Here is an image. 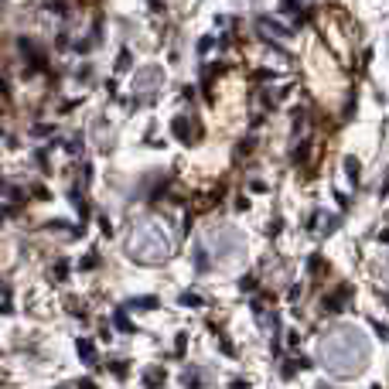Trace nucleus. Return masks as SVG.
Wrapping results in <instances>:
<instances>
[{
	"instance_id": "nucleus-12",
	"label": "nucleus",
	"mask_w": 389,
	"mask_h": 389,
	"mask_svg": "<svg viewBox=\"0 0 389 389\" xmlns=\"http://www.w3.org/2000/svg\"><path fill=\"white\" fill-rule=\"evenodd\" d=\"M178 301H181V304H188V308H202V304H205V301H202L198 294H181Z\"/></svg>"
},
{
	"instance_id": "nucleus-6",
	"label": "nucleus",
	"mask_w": 389,
	"mask_h": 389,
	"mask_svg": "<svg viewBox=\"0 0 389 389\" xmlns=\"http://www.w3.org/2000/svg\"><path fill=\"white\" fill-rule=\"evenodd\" d=\"M130 69H133V55L123 48V52L116 55V72H130Z\"/></svg>"
},
{
	"instance_id": "nucleus-26",
	"label": "nucleus",
	"mask_w": 389,
	"mask_h": 389,
	"mask_svg": "<svg viewBox=\"0 0 389 389\" xmlns=\"http://www.w3.org/2000/svg\"><path fill=\"white\" fill-rule=\"evenodd\" d=\"M379 239H383V242H389V229H386V233H383V235H379Z\"/></svg>"
},
{
	"instance_id": "nucleus-2",
	"label": "nucleus",
	"mask_w": 389,
	"mask_h": 389,
	"mask_svg": "<svg viewBox=\"0 0 389 389\" xmlns=\"http://www.w3.org/2000/svg\"><path fill=\"white\" fill-rule=\"evenodd\" d=\"M127 253H130L137 263H164L167 253H171V246H167V239L160 235L157 226H154V229H151V226H140L137 233L130 235Z\"/></svg>"
},
{
	"instance_id": "nucleus-22",
	"label": "nucleus",
	"mask_w": 389,
	"mask_h": 389,
	"mask_svg": "<svg viewBox=\"0 0 389 389\" xmlns=\"http://www.w3.org/2000/svg\"><path fill=\"white\" fill-rule=\"evenodd\" d=\"M239 290H253V277H242L239 280Z\"/></svg>"
},
{
	"instance_id": "nucleus-7",
	"label": "nucleus",
	"mask_w": 389,
	"mask_h": 389,
	"mask_svg": "<svg viewBox=\"0 0 389 389\" xmlns=\"http://www.w3.org/2000/svg\"><path fill=\"white\" fill-rule=\"evenodd\" d=\"M345 171H348V178H352V184H359L362 178H359V157H345Z\"/></svg>"
},
{
	"instance_id": "nucleus-8",
	"label": "nucleus",
	"mask_w": 389,
	"mask_h": 389,
	"mask_svg": "<svg viewBox=\"0 0 389 389\" xmlns=\"http://www.w3.org/2000/svg\"><path fill=\"white\" fill-rule=\"evenodd\" d=\"M127 308H144V311H154V308H157V297H133V301H127Z\"/></svg>"
},
{
	"instance_id": "nucleus-27",
	"label": "nucleus",
	"mask_w": 389,
	"mask_h": 389,
	"mask_svg": "<svg viewBox=\"0 0 389 389\" xmlns=\"http://www.w3.org/2000/svg\"><path fill=\"white\" fill-rule=\"evenodd\" d=\"M383 301H386V304H389V294H383Z\"/></svg>"
},
{
	"instance_id": "nucleus-25",
	"label": "nucleus",
	"mask_w": 389,
	"mask_h": 389,
	"mask_svg": "<svg viewBox=\"0 0 389 389\" xmlns=\"http://www.w3.org/2000/svg\"><path fill=\"white\" fill-rule=\"evenodd\" d=\"M383 195H389V174H386V181H383Z\"/></svg>"
},
{
	"instance_id": "nucleus-5",
	"label": "nucleus",
	"mask_w": 389,
	"mask_h": 389,
	"mask_svg": "<svg viewBox=\"0 0 389 389\" xmlns=\"http://www.w3.org/2000/svg\"><path fill=\"white\" fill-rule=\"evenodd\" d=\"M76 352H78L82 362H92V359H96V345H92L89 338H76Z\"/></svg>"
},
{
	"instance_id": "nucleus-1",
	"label": "nucleus",
	"mask_w": 389,
	"mask_h": 389,
	"mask_svg": "<svg viewBox=\"0 0 389 389\" xmlns=\"http://www.w3.org/2000/svg\"><path fill=\"white\" fill-rule=\"evenodd\" d=\"M321 362L335 372V376H355L362 365H365V355H369V345L365 338L355 331V328H338L331 331L321 348H317Z\"/></svg>"
},
{
	"instance_id": "nucleus-20",
	"label": "nucleus",
	"mask_w": 389,
	"mask_h": 389,
	"mask_svg": "<svg viewBox=\"0 0 389 389\" xmlns=\"http://www.w3.org/2000/svg\"><path fill=\"white\" fill-rule=\"evenodd\" d=\"M308 270H311V273H314V270H321V253H314V256H311V263H308Z\"/></svg>"
},
{
	"instance_id": "nucleus-14",
	"label": "nucleus",
	"mask_w": 389,
	"mask_h": 389,
	"mask_svg": "<svg viewBox=\"0 0 389 389\" xmlns=\"http://www.w3.org/2000/svg\"><path fill=\"white\" fill-rule=\"evenodd\" d=\"M164 379H167V376H164V372H160V369H157V372H147V376H144V383H147V386H160V383H164Z\"/></svg>"
},
{
	"instance_id": "nucleus-18",
	"label": "nucleus",
	"mask_w": 389,
	"mask_h": 389,
	"mask_svg": "<svg viewBox=\"0 0 389 389\" xmlns=\"http://www.w3.org/2000/svg\"><path fill=\"white\" fill-rule=\"evenodd\" d=\"M55 277H69V263H65V259L55 263Z\"/></svg>"
},
{
	"instance_id": "nucleus-23",
	"label": "nucleus",
	"mask_w": 389,
	"mask_h": 389,
	"mask_svg": "<svg viewBox=\"0 0 389 389\" xmlns=\"http://www.w3.org/2000/svg\"><path fill=\"white\" fill-rule=\"evenodd\" d=\"M287 345H290V348H297V345H301V338H297V331H290V335H287Z\"/></svg>"
},
{
	"instance_id": "nucleus-19",
	"label": "nucleus",
	"mask_w": 389,
	"mask_h": 389,
	"mask_svg": "<svg viewBox=\"0 0 389 389\" xmlns=\"http://www.w3.org/2000/svg\"><path fill=\"white\" fill-rule=\"evenodd\" d=\"M184 348H188V338H184V335H178V345H174V352H178V355H184Z\"/></svg>"
},
{
	"instance_id": "nucleus-21",
	"label": "nucleus",
	"mask_w": 389,
	"mask_h": 389,
	"mask_svg": "<svg viewBox=\"0 0 389 389\" xmlns=\"http://www.w3.org/2000/svg\"><path fill=\"white\" fill-rule=\"evenodd\" d=\"M96 259H99V256H96V253H89V256L82 259V266H85V270H92V266H96Z\"/></svg>"
},
{
	"instance_id": "nucleus-10",
	"label": "nucleus",
	"mask_w": 389,
	"mask_h": 389,
	"mask_svg": "<svg viewBox=\"0 0 389 389\" xmlns=\"http://www.w3.org/2000/svg\"><path fill=\"white\" fill-rule=\"evenodd\" d=\"M308 151H311V144H308V140H304V144H297V151L290 154V164H304V160H308Z\"/></svg>"
},
{
	"instance_id": "nucleus-13",
	"label": "nucleus",
	"mask_w": 389,
	"mask_h": 389,
	"mask_svg": "<svg viewBox=\"0 0 389 389\" xmlns=\"http://www.w3.org/2000/svg\"><path fill=\"white\" fill-rule=\"evenodd\" d=\"M78 151H82V137H72V140L65 144V154H69V157H76Z\"/></svg>"
},
{
	"instance_id": "nucleus-15",
	"label": "nucleus",
	"mask_w": 389,
	"mask_h": 389,
	"mask_svg": "<svg viewBox=\"0 0 389 389\" xmlns=\"http://www.w3.org/2000/svg\"><path fill=\"white\" fill-rule=\"evenodd\" d=\"M369 324H372V331H376L383 341H389V328H386V324H379V321H372V317H369Z\"/></svg>"
},
{
	"instance_id": "nucleus-11",
	"label": "nucleus",
	"mask_w": 389,
	"mask_h": 389,
	"mask_svg": "<svg viewBox=\"0 0 389 389\" xmlns=\"http://www.w3.org/2000/svg\"><path fill=\"white\" fill-rule=\"evenodd\" d=\"M280 10H284L287 17H301V3H297V0H280Z\"/></svg>"
},
{
	"instance_id": "nucleus-17",
	"label": "nucleus",
	"mask_w": 389,
	"mask_h": 389,
	"mask_svg": "<svg viewBox=\"0 0 389 389\" xmlns=\"http://www.w3.org/2000/svg\"><path fill=\"white\" fill-rule=\"evenodd\" d=\"M113 376L116 379H127V362H113Z\"/></svg>"
},
{
	"instance_id": "nucleus-16",
	"label": "nucleus",
	"mask_w": 389,
	"mask_h": 389,
	"mask_svg": "<svg viewBox=\"0 0 389 389\" xmlns=\"http://www.w3.org/2000/svg\"><path fill=\"white\" fill-rule=\"evenodd\" d=\"M212 48H215V38H212V34H205V38L198 41V52L205 55V52H212Z\"/></svg>"
},
{
	"instance_id": "nucleus-4",
	"label": "nucleus",
	"mask_w": 389,
	"mask_h": 389,
	"mask_svg": "<svg viewBox=\"0 0 389 389\" xmlns=\"http://www.w3.org/2000/svg\"><path fill=\"white\" fill-rule=\"evenodd\" d=\"M171 133H174L178 140H184V144H188V140H191V120H188V116H174Z\"/></svg>"
},
{
	"instance_id": "nucleus-28",
	"label": "nucleus",
	"mask_w": 389,
	"mask_h": 389,
	"mask_svg": "<svg viewBox=\"0 0 389 389\" xmlns=\"http://www.w3.org/2000/svg\"><path fill=\"white\" fill-rule=\"evenodd\" d=\"M151 3H154V7H160V3H157V0H151Z\"/></svg>"
},
{
	"instance_id": "nucleus-9",
	"label": "nucleus",
	"mask_w": 389,
	"mask_h": 389,
	"mask_svg": "<svg viewBox=\"0 0 389 389\" xmlns=\"http://www.w3.org/2000/svg\"><path fill=\"white\" fill-rule=\"evenodd\" d=\"M113 324H116V328H120V331H133V321H130V317H127V311H123V308H120V311H116V317H113Z\"/></svg>"
},
{
	"instance_id": "nucleus-3",
	"label": "nucleus",
	"mask_w": 389,
	"mask_h": 389,
	"mask_svg": "<svg viewBox=\"0 0 389 389\" xmlns=\"http://www.w3.org/2000/svg\"><path fill=\"white\" fill-rule=\"evenodd\" d=\"M256 27H259V31H266V34H273V38H287V34H290V27H287V24H280V21L266 17V14H259V17H256Z\"/></svg>"
},
{
	"instance_id": "nucleus-24",
	"label": "nucleus",
	"mask_w": 389,
	"mask_h": 389,
	"mask_svg": "<svg viewBox=\"0 0 389 389\" xmlns=\"http://www.w3.org/2000/svg\"><path fill=\"white\" fill-rule=\"evenodd\" d=\"M266 235H280V219H273V222H270V233Z\"/></svg>"
}]
</instances>
